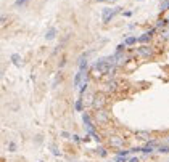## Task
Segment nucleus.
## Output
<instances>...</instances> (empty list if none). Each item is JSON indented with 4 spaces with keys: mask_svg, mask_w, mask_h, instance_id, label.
Returning a JSON list of instances; mask_svg holds the SVG:
<instances>
[{
    "mask_svg": "<svg viewBox=\"0 0 169 162\" xmlns=\"http://www.w3.org/2000/svg\"><path fill=\"white\" fill-rule=\"evenodd\" d=\"M107 106V95H105V91H100V93H97L94 96V108L98 111V109H103Z\"/></svg>",
    "mask_w": 169,
    "mask_h": 162,
    "instance_id": "nucleus-1",
    "label": "nucleus"
},
{
    "mask_svg": "<svg viewBox=\"0 0 169 162\" xmlns=\"http://www.w3.org/2000/svg\"><path fill=\"white\" fill-rule=\"evenodd\" d=\"M119 10H121V8H105L103 10V15H102L103 23H108L110 19H113V16H115Z\"/></svg>",
    "mask_w": 169,
    "mask_h": 162,
    "instance_id": "nucleus-2",
    "label": "nucleus"
},
{
    "mask_svg": "<svg viewBox=\"0 0 169 162\" xmlns=\"http://www.w3.org/2000/svg\"><path fill=\"white\" fill-rule=\"evenodd\" d=\"M95 116H97V122H98V124H107V122L110 121L108 114H107L103 109H98V111L95 112Z\"/></svg>",
    "mask_w": 169,
    "mask_h": 162,
    "instance_id": "nucleus-3",
    "label": "nucleus"
},
{
    "mask_svg": "<svg viewBox=\"0 0 169 162\" xmlns=\"http://www.w3.org/2000/svg\"><path fill=\"white\" fill-rule=\"evenodd\" d=\"M137 55H139V56H145V58H148V56L153 55V48H151V47L143 45V47L137 48Z\"/></svg>",
    "mask_w": 169,
    "mask_h": 162,
    "instance_id": "nucleus-4",
    "label": "nucleus"
},
{
    "mask_svg": "<svg viewBox=\"0 0 169 162\" xmlns=\"http://www.w3.org/2000/svg\"><path fill=\"white\" fill-rule=\"evenodd\" d=\"M82 121H84V124H86V129H87V132L90 133V135H94V125H92V121H90V117H89V114H86L84 112L82 114Z\"/></svg>",
    "mask_w": 169,
    "mask_h": 162,
    "instance_id": "nucleus-5",
    "label": "nucleus"
},
{
    "mask_svg": "<svg viewBox=\"0 0 169 162\" xmlns=\"http://www.w3.org/2000/svg\"><path fill=\"white\" fill-rule=\"evenodd\" d=\"M124 145V140L121 138V137H111L110 138V146H113V148H121Z\"/></svg>",
    "mask_w": 169,
    "mask_h": 162,
    "instance_id": "nucleus-6",
    "label": "nucleus"
},
{
    "mask_svg": "<svg viewBox=\"0 0 169 162\" xmlns=\"http://www.w3.org/2000/svg\"><path fill=\"white\" fill-rule=\"evenodd\" d=\"M116 85H118V83L111 79L108 83H105V85H103V91H105V93H108V91H110V93H113V91L116 90Z\"/></svg>",
    "mask_w": 169,
    "mask_h": 162,
    "instance_id": "nucleus-7",
    "label": "nucleus"
},
{
    "mask_svg": "<svg viewBox=\"0 0 169 162\" xmlns=\"http://www.w3.org/2000/svg\"><path fill=\"white\" fill-rule=\"evenodd\" d=\"M90 74H92V77L94 79H100V77H103V72L100 71V69H98L97 66H94L92 68V71H90Z\"/></svg>",
    "mask_w": 169,
    "mask_h": 162,
    "instance_id": "nucleus-8",
    "label": "nucleus"
},
{
    "mask_svg": "<svg viewBox=\"0 0 169 162\" xmlns=\"http://www.w3.org/2000/svg\"><path fill=\"white\" fill-rule=\"evenodd\" d=\"M84 74H86V72H84ZM82 71H79V72H77L76 74V79H74V87H81V82H82Z\"/></svg>",
    "mask_w": 169,
    "mask_h": 162,
    "instance_id": "nucleus-9",
    "label": "nucleus"
},
{
    "mask_svg": "<svg viewBox=\"0 0 169 162\" xmlns=\"http://www.w3.org/2000/svg\"><path fill=\"white\" fill-rule=\"evenodd\" d=\"M151 34H153V31H150V32L143 34L142 37H139V42H142V44H145V42H148V40L151 39Z\"/></svg>",
    "mask_w": 169,
    "mask_h": 162,
    "instance_id": "nucleus-10",
    "label": "nucleus"
},
{
    "mask_svg": "<svg viewBox=\"0 0 169 162\" xmlns=\"http://www.w3.org/2000/svg\"><path fill=\"white\" fill-rule=\"evenodd\" d=\"M11 61L15 63L16 66H19V64H21V56H19L18 53H13V55H11Z\"/></svg>",
    "mask_w": 169,
    "mask_h": 162,
    "instance_id": "nucleus-11",
    "label": "nucleus"
},
{
    "mask_svg": "<svg viewBox=\"0 0 169 162\" xmlns=\"http://www.w3.org/2000/svg\"><path fill=\"white\" fill-rule=\"evenodd\" d=\"M161 39H163V40H169V26L161 31Z\"/></svg>",
    "mask_w": 169,
    "mask_h": 162,
    "instance_id": "nucleus-12",
    "label": "nucleus"
},
{
    "mask_svg": "<svg viewBox=\"0 0 169 162\" xmlns=\"http://www.w3.org/2000/svg\"><path fill=\"white\" fill-rule=\"evenodd\" d=\"M45 39L47 40H53L55 39V29H53V27H52V29H48V32L45 34Z\"/></svg>",
    "mask_w": 169,
    "mask_h": 162,
    "instance_id": "nucleus-13",
    "label": "nucleus"
},
{
    "mask_svg": "<svg viewBox=\"0 0 169 162\" xmlns=\"http://www.w3.org/2000/svg\"><path fill=\"white\" fill-rule=\"evenodd\" d=\"M135 42H139V39H137V37H129V39H126L124 44H126V45H134Z\"/></svg>",
    "mask_w": 169,
    "mask_h": 162,
    "instance_id": "nucleus-14",
    "label": "nucleus"
},
{
    "mask_svg": "<svg viewBox=\"0 0 169 162\" xmlns=\"http://www.w3.org/2000/svg\"><path fill=\"white\" fill-rule=\"evenodd\" d=\"M76 109H77V111H81V109H82V100H77V103H76Z\"/></svg>",
    "mask_w": 169,
    "mask_h": 162,
    "instance_id": "nucleus-15",
    "label": "nucleus"
},
{
    "mask_svg": "<svg viewBox=\"0 0 169 162\" xmlns=\"http://www.w3.org/2000/svg\"><path fill=\"white\" fill-rule=\"evenodd\" d=\"M126 50V44H121V45H118V50L116 52H124Z\"/></svg>",
    "mask_w": 169,
    "mask_h": 162,
    "instance_id": "nucleus-16",
    "label": "nucleus"
},
{
    "mask_svg": "<svg viewBox=\"0 0 169 162\" xmlns=\"http://www.w3.org/2000/svg\"><path fill=\"white\" fill-rule=\"evenodd\" d=\"M159 152H169V146H163V148H159Z\"/></svg>",
    "mask_w": 169,
    "mask_h": 162,
    "instance_id": "nucleus-17",
    "label": "nucleus"
},
{
    "mask_svg": "<svg viewBox=\"0 0 169 162\" xmlns=\"http://www.w3.org/2000/svg\"><path fill=\"white\" fill-rule=\"evenodd\" d=\"M26 2V0H18V2H16V5H23Z\"/></svg>",
    "mask_w": 169,
    "mask_h": 162,
    "instance_id": "nucleus-18",
    "label": "nucleus"
},
{
    "mask_svg": "<svg viewBox=\"0 0 169 162\" xmlns=\"http://www.w3.org/2000/svg\"><path fill=\"white\" fill-rule=\"evenodd\" d=\"M129 162H139V160H137V157H132V159H129Z\"/></svg>",
    "mask_w": 169,
    "mask_h": 162,
    "instance_id": "nucleus-19",
    "label": "nucleus"
},
{
    "mask_svg": "<svg viewBox=\"0 0 169 162\" xmlns=\"http://www.w3.org/2000/svg\"><path fill=\"white\" fill-rule=\"evenodd\" d=\"M98 2H105V0H98ZM107 2H113V0H107Z\"/></svg>",
    "mask_w": 169,
    "mask_h": 162,
    "instance_id": "nucleus-20",
    "label": "nucleus"
},
{
    "mask_svg": "<svg viewBox=\"0 0 169 162\" xmlns=\"http://www.w3.org/2000/svg\"><path fill=\"white\" fill-rule=\"evenodd\" d=\"M167 8H169V3H167Z\"/></svg>",
    "mask_w": 169,
    "mask_h": 162,
    "instance_id": "nucleus-21",
    "label": "nucleus"
},
{
    "mask_svg": "<svg viewBox=\"0 0 169 162\" xmlns=\"http://www.w3.org/2000/svg\"><path fill=\"white\" fill-rule=\"evenodd\" d=\"M167 23H169V18H167Z\"/></svg>",
    "mask_w": 169,
    "mask_h": 162,
    "instance_id": "nucleus-22",
    "label": "nucleus"
}]
</instances>
